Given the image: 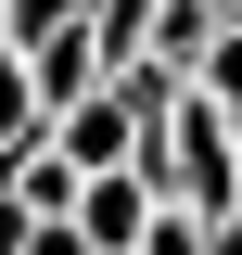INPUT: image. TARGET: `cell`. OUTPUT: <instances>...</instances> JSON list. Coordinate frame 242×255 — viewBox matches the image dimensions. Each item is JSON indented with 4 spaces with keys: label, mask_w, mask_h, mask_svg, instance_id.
Returning a JSON list of instances; mask_svg holds the SVG:
<instances>
[{
    "label": "cell",
    "mask_w": 242,
    "mask_h": 255,
    "mask_svg": "<svg viewBox=\"0 0 242 255\" xmlns=\"http://www.w3.org/2000/svg\"><path fill=\"white\" fill-rule=\"evenodd\" d=\"M204 255H242V204H230V217H204Z\"/></svg>",
    "instance_id": "8fae6325"
},
{
    "label": "cell",
    "mask_w": 242,
    "mask_h": 255,
    "mask_svg": "<svg viewBox=\"0 0 242 255\" xmlns=\"http://www.w3.org/2000/svg\"><path fill=\"white\" fill-rule=\"evenodd\" d=\"M90 51H102V77H127L153 51V0H90Z\"/></svg>",
    "instance_id": "52a82bcc"
},
{
    "label": "cell",
    "mask_w": 242,
    "mask_h": 255,
    "mask_svg": "<svg viewBox=\"0 0 242 255\" xmlns=\"http://www.w3.org/2000/svg\"><path fill=\"white\" fill-rule=\"evenodd\" d=\"M230 153H242V115H230Z\"/></svg>",
    "instance_id": "7c38bea8"
},
{
    "label": "cell",
    "mask_w": 242,
    "mask_h": 255,
    "mask_svg": "<svg viewBox=\"0 0 242 255\" xmlns=\"http://www.w3.org/2000/svg\"><path fill=\"white\" fill-rule=\"evenodd\" d=\"M153 204H166V191L140 179V166H115V179H77V255H140V230H153Z\"/></svg>",
    "instance_id": "3957f363"
},
{
    "label": "cell",
    "mask_w": 242,
    "mask_h": 255,
    "mask_svg": "<svg viewBox=\"0 0 242 255\" xmlns=\"http://www.w3.org/2000/svg\"><path fill=\"white\" fill-rule=\"evenodd\" d=\"M64 26H90V0H0V51H38Z\"/></svg>",
    "instance_id": "ba28073f"
},
{
    "label": "cell",
    "mask_w": 242,
    "mask_h": 255,
    "mask_svg": "<svg viewBox=\"0 0 242 255\" xmlns=\"http://www.w3.org/2000/svg\"><path fill=\"white\" fill-rule=\"evenodd\" d=\"M26 77H38V115H64V102H90V90H102V51H90V26L38 38V51H26Z\"/></svg>",
    "instance_id": "277c9868"
},
{
    "label": "cell",
    "mask_w": 242,
    "mask_h": 255,
    "mask_svg": "<svg viewBox=\"0 0 242 255\" xmlns=\"http://www.w3.org/2000/svg\"><path fill=\"white\" fill-rule=\"evenodd\" d=\"M204 13H230V0H204Z\"/></svg>",
    "instance_id": "4fadbf2b"
},
{
    "label": "cell",
    "mask_w": 242,
    "mask_h": 255,
    "mask_svg": "<svg viewBox=\"0 0 242 255\" xmlns=\"http://www.w3.org/2000/svg\"><path fill=\"white\" fill-rule=\"evenodd\" d=\"M38 140H51V115H38V77H26V51H0V166H26Z\"/></svg>",
    "instance_id": "8992f818"
},
{
    "label": "cell",
    "mask_w": 242,
    "mask_h": 255,
    "mask_svg": "<svg viewBox=\"0 0 242 255\" xmlns=\"http://www.w3.org/2000/svg\"><path fill=\"white\" fill-rule=\"evenodd\" d=\"M140 255H204V217H179V204H153V230H140Z\"/></svg>",
    "instance_id": "30bf717a"
},
{
    "label": "cell",
    "mask_w": 242,
    "mask_h": 255,
    "mask_svg": "<svg viewBox=\"0 0 242 255\" xmlns=\"http://www.w3.org/2000/svg\"><path fill=\"white\" fill-rule=\"evenodd\" d=\"M140 140H153V115L115 90V77L51 115V166H64V179H115V166H140Z\"/></svg>",
    "instance_id": "7a4b0ae2"
},
{
    "label": "cell",
    "mask_w": 242,
    "mask_h": 255,
    "mask_svg": "<svg viewBox=\"0 0 242 255\" xmlns=\"http://www.w3.org/2000/svg\"><path fill=\"white\" fill-rule=\"evenodd\" d=\"M140 179L179 204V217H230L242 204V153H230V115H217L204 90H179L166 115H153V140H140Z\"/></svg>",
    "instance_id": "6da1fadb"
},
{
    "label": "cell",
    "mask_w": 242,
    "mask_h": 255,
    "mask_svg": "<svg viewBox=\"0 0 242 255\" xmlns=\"http://www.w3.org/2000/svg\"><path fill=\"white\" fill-rule=\"evenodd\" d=\"M204 38H217V13H204V0H153V77H179V90H191V64H204Z\"/></svg>",
    "instance_id": "5b68a950"
},
{
    "label": "cell",
    "mask_w": 242,
    "mask_h": 255,
    "mask_svg": "<svg viewBox=\"0 0 242 255\" xmlns=\"http://www.w3.org/2000/svg\"><path fill=\"white\" fill-rule=\"evenodd\" d=\"M191 90H204L217 115H242V26H217V38H204V64H191Z\"/></svg>",
    "instance_id": "9c48e42d"
}]
</instances>
